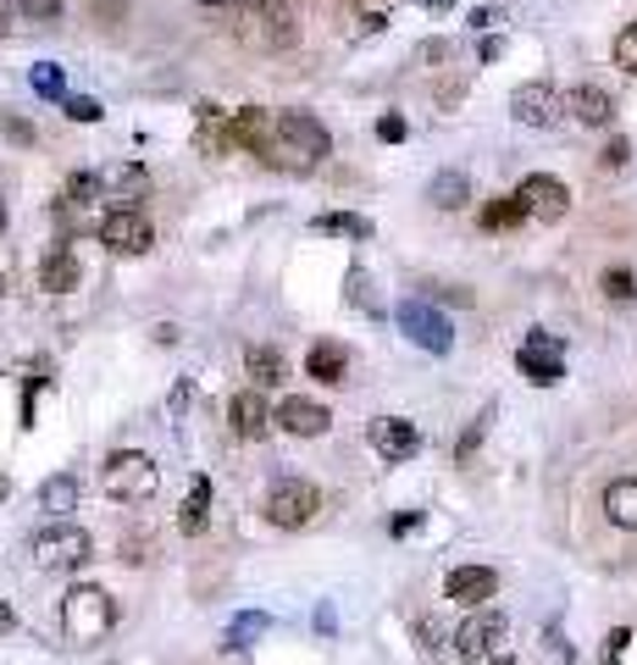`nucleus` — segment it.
Listing matches in <instances>:
<instances>
[{"label": "nucleus", "instance_id": "obj_13", "mask_svg": "<svg viewBox=\"0 0 637 665\" xmlns=\"http://www.w3.org/2000/svg\"><path fill=\"white\" fill-rule=\"evenodd\" d=\"M494 588H499V576H494L488 565H454V571H449V582H443V594H449L454 605H466V610L488 605V599H494Z\"/></svg>", "mask_w": 637, "mask_h": 665}, {"label": "nucleus", "instance_id": "obj_40", "mask_svg": "<svg viewBox=\"0 0 637 665\" xmlns=\"http://www.w3.org/2000/svg\"><path fill=\"white\" fill-rule=\"evenodd\" d=\"M7 133H12L18 144H34V128H28V122H18V117H7Z\"/></svg>", "mask_w": 637, "mask_h": 665}, {"label": "nucleus", "instance_id": "obj_44", "mask_svg": "<svg viewBox=\"0 0 637 665\" xmlns=\"http://www.w3.org/2000/svg\"><path fill=\"white\" fill-rule=\"evenodd\" d=\"M421 7H432V12H449V7H454V0H421Z\"/></svg>", "mask_w": 637, "mask_h": 665}, {"label": "nucleus", "instance_id": "obj_32", "mask_svg": "<svg viewBox=\"0 0 637 665\" xmlns=\"http://www.w3.org/2000/svg\"><path fill=\"white\" fill-rule=\"evenodd\" d=\"M604 294H610V300H637V278H632L626 267H610V272H604Z\"/></svg>", "mask_w": 637, "mask_h": 665}, {"label": "nucleus", "instance_id": "obj_8", "mask_svg": "<svg viewBox=\"0 0 637 665\" xmlns=\"http://www.w3.org/2000/svg\"><path fill=\"white\" fill-rule=\"evenodd\" d=\"M271 133H278L283 155H300V161H322V155L333 150L327 128H322V122H316L311 112H283L278 122H271Z\"/></svg>", "mask_w": 637, "mask_h": 665}, {"label": "nucleus", "instance_id": "obj_46", "mask_svg": "<svg viewBox=\"0 0 637 665\" xmlns=\"http://www.w3.org/2000/svg\"><path fill=\"white\" fill-rule=\"evenodd\" d=\"M200 7H228V0H200Z\"/></svg>", "mask_w": 637, "mask_h": 665}, {"label": "nucleus", "instance_id": "obj_33", "mask_svg": "<svg viewBox=\"0 0 637 665\" xmlns=\"http://www.w3.org/2000/svg\"><path fill=\"white\" fill-rule=\"evenodd\" d=\"M615 67L637 72V23H626V28L615 34Z\"/></svg>", "mask_w": 637, "mask_h": 665}, {"label": "nucleus", "instance_id": "obj_15", "mask_svg": "<svg viewBox=\"0 0 637 665\" xmlns=\"http://www.w3.org/2000/svg\"><path fill=\"white\" fill-rule=\"evenodd\" d=\"M327 422H333V416H327V405H316V399H300V394H294V399L278 405V428L294 433V439H322Z\"/></svg>", "mask_w": 637, "mask_h": 665}, {"label": "nucleus", "instance_id": "obj_35", "mask_svg": "<svg viewBox=\"0 0 637 665\" xmlns=\"http://www.w3.org/2000/svg\"><path fill=\"white\" fill-rule=\"evenodd\" d=\"M95 189H101V184L89 178V173H72V178H67V200H72V206H83V200H95Z\"/></svg>", "mask_w": 637, "mask_h": 665}, {"label": "nucleus", "instance_id": "obj_11", "mask_svg": "<svg viewBox=\"0 0 637 665\" xmlns=\"http://www.w3.org/2000/svg\"><path fill=\"white\" fill-rule=\"evenodd\" d=\"M521 206H526V217H537V222H560L566 211H571V189L560 184V178H549V173H532V178H521Z\"/></svg>", "mask_w": 637, "mask_h": 665}, {"label": "nucleus", "instance_id": "obj_19", "mask_svg": "<svg viewBox=\"0 0 637 665\" xmlns=\"http://www.w3.org/2000/svg\"><path fill=\"white\" fill-rule=\"evenodd\" d=\"M604 516L621 527V533H637V477H615L604 488Z\"/></svg>", "mask_w": 637, "mask_h": 665}, {"label": "nucleus", "instance_id": "obj_5", "mask_svg": "<svg viewBox=\"0 0 637 665\" xmlns=\"http://www.w3.org/2000/svg\"><path fill=\"white\" fill-rule=\"evenodd\" d=\"M78 560H89V533L78 522H50V527L34 533V565L39 571H67Z\"/></svg>", "mask_w": 637, "mask_h": 665}, {"label": "nucleus", "instance_id": "obj_6", "mask_svg": "<svg viewBox=\"0 0 637 665\" xmlns=\"http://www.w3.org/2000/svg\"><path fill=\"white\" fill-rule=\"evenodd\" d=\"M399 332L416 345V350H432V355H449L454 350V327L443 311H432L427 300H405L399 305Z\"/></svg>", "mask_w": 637, "mask_h": 665}, {"label": "nucleus", "instance_id": "obj_14", "mask_svg": "<svg viewBox=\"0 0 637 665\" xmlns=\"http://www.w3.org/2000/svg\"><path fill=\"white\" fill-rule=\"evenodd\" d=\"M228 422H233V433H239V439H266L278 416L266 410V399H260L255 388H239V394L228 399Z\"/></svg>", "mask_w": 637, "mask_h": 665}, {"label": "nucleus", "instance_id": "obj_7", "mask_svg": "<svg viewBox=\"0 0 637 665\" xmlns=\"http://www.w3.org/2000/svg\"><path fill=\"white\" fill-rule=\"evenodd\" d=\"M516 366L537 383V388H549L566 377V345L555 339V332H526L521 350H516Z\"/></svg>", "mask_w": 637, "mask_h": 665}, {"label": "nucleus", "instance_id": "obj_4", "mask_svg": "<svg viewBox=\"0 0 637 665\" xmlns=\"http://www.w3.org/2000/svg\"><path fill=\"white\" fill-rule=\"evenodd\" d=\"M316 505H322V499H316V488L305 477H278V482H271V493H266V522L294 533V527L316 522Z\"/></svg>", "mask_w": 637, "mask_h": 665}, {"label": "nucleus", "instance_id": "obj_42", "mask_svg": "<svg viewBox=\"0 0 637 665\" xmlns=\"http://www.w3.org/2000/svg\"><path fill=\"white\" fill-rule=\"evenodd\" d=\"M499 23V12L494 7H483V12H472V28H494Z\"/></svg>", "mask_w": 637, "mask_h": 665}, {"label": "nucleus", "instance_id": "obj_30", "mask_svg": "<svg viewBox=\"0 0 637 665\" xmlns=\"http://www.w3.org/2000/svg\"><path fill=\"white\" fill-rule=\"evenodd\" d=\"M28 83H34V95H45V101H61V90H67V78H61L56 61H39V67L28 72Z\"/></svg>", "mask_w": 637, "mask_h": 665}, {"label": "nucleus", "instance_id": "obj_38", "mask_svg": "<svg viewBox=\"0 0 637 665\" xmlns=\"http://www.w3.org/2000/svg\"><path fill=\"white\" fill-rule=\"evenodd\" d=\"M117 195H144V173H139V166H128V173H117Z\"/></svg>", "mask_w": 637, "mask_h": 665}, {"label": "nucleus", "instance_id": "obj_22", "mask_svg": "<svg viewBox=\"0 0 637 665\" xmlns=\"http://www.w3.org/2000/svg\"><path fill=\"white\" fill-rule=\"evenodd\" d=\"M427 200H432L438 211H461V206L472 200V184H466V173H438V178L427 184Z\"/></svg>", "mask_w": 637, "mask_h": 665}, {"label": "nucleus", "instance_id": "obj_9", "mask_svg": "<svg viewBox=\"0 0 637 665\" xmlns=\"http://www.w3.org/2000/svg\"><path fill=\"white\" fill-rule=\"evenodd\" d=\"M101 244L112 249V256H128V261H134V256H144V249L155 244V228H150L134 206H117V211L101 222Z\"/></svg>", "mask_w": 637, "mask_h": 665}, {"label": "nucleus", "instance_id": "obj_23", "mask_svg": "<svg viewBox=\"0 0 637 665\" xmlns=\"http://www.w3.org/2000/svg\"><path fill=\"white\" fill-rule=\"evenodd\" d=\"M244 372L255 377V388H278V383L289 377V361H283L278 350H266V345H260V350L244 355Z\"/></svg>", "mask_w": 637, "mask_h": 665}, {"label": "nucleus", "instance_id": "obj_1", "mask_svg": "<svg viewBox=\"0 0 637 665\" xmlns=\"http://www.w3.org/2000/svg\"><path fill=\"white\" fill-rule=\"evenodd\" d=\"M61 627L72 643H101L112 627H117V605L106 588H95V582H78V588L61 599Z\"/></svg>", "mask_w": 637, "mask_h": 665}, {"label": "nucleus", "instance_id": "obj_36", "mask_svg": "<svg viewBox=\"0 0 637 665\" xmlns=\"http://www.w3.org/2000/svg\"><path fill=\"white\" fill-rule=\"evenodd\" d=\"M626 161H632V144H626V139H610V144H604V155H599L604 173H615V166H626Z\"/></svg>", "mask_w": 637, "mask_h": 665}, {"label": "nucleus", "instance_id": "obj_28", "mask_svg": "<svg viewBox=\"0 0 637 665\" xmlns=\"http://www.w3.org/2000/svg\"><path fill=\"white\" fill-rule=\"evenodd\" d=\"M266 616L260 610H244V616H233V627H228V649H250L255 638H266Z\"/></svg>", "mask_w": 637, "mask_h": 665}, {"label": "nucleus", "instance_id": "obj_18", "mask_svg": "<svg viewBox=\"0 0 637 665\" xmlns=\"http://www.w3.org/2000/svg\"><path fill=\"white\" fill-rule=\"evenodd\" d=\"M83 283V267H78V256H67V249H50V256L39 261V289L45 294H72Z\"/></svg>", "mask_w": 637, "mask_h": 665}, {"label": "nucleus", "instance_id": "obj_20", "mask_svg": "<svg viewBox=\"0 0 637 665\" xmlns=\"http://www.w3.org/2000/svg\"><path fill=\"white\" fill-rule=\"evenodd\" d=\"M305 372H311L316 383H344V372H349V355H344V345H333V339L311 345V355H305Z\"/></svg>", "mask_w": 637, "mask_h": 665}, {"label": "nucleus", "instance_id": "obj_26", "mask_svg": "<svg viewBox=\"0 0 637 665\" xmlns=\"http://www.w3.org/2000/svg\"><path fill=\"white\" fill-rule=\"evenodd\" d=\"M195 117H200V150H222V144H233V128L222 122V106H195Z\"/></svg>", "mask_w": 637, "mask_h": 665}, {"label": "nucleus", "instance_id": "obj_27", "mask_svg": "<svg viewBox=\"0 0 637 665\" xmlns=\"http://www.w3.org/2000/svg\"><path fill=\"white\" fill-rule=\"evenodd\" d=\"M516 222H526L521 195H505V200H494V206L483 211V228H494V233H505V228H516Z\"/></svg>", "mask_w": 637, "mask_h": 665}, {"label": "nucleus", "instance_id": "obj_31", "mask_svg": "<svg viewBox=\"0 0 637 665\" xmlns=\"http://www.w3.org/2000/svg\"><path fill=\"white\" fill-rule=\"evenodd\" d=\"M18 18H34V23H56L61 18V0H12Z\"/></svg>", "mask_w": 637, "mask_h": 665}, {"label": "nucleus", "instance_id": "obj_43", "mask_svg": "<svg viewBox=\"0 0 637 665\" xmlns=\"http://www.w3.org/2000/svg\"><path fill=\"white\" fill-rule=\"evenodd\" d=\"M505 56V39H483V61H499Z\"/></svg>", "mask_w": 637, "mask_h": 665}, {"label": "nucleus", "instance_id": "obj_34", "mask_svg": "<svg viewBox=\"0 0 637 665\" xmlns=\"http://www.w3.org/2000/svg\"><path fill=\"white\" fill-rule=\"evenodd\" d=\"M67 117H72V122H101L106 112H101V101H89V95H72V101H67Z\"/></svg>", "mask_w": 637, "mask_h": 665}, {"label": "nucleus", "instance_id": "obj_2", "mask_svg": "<svg viewBox=\"0 0 637 665\" xmlns=\"http://www.w3.org/2000/svg\"><path fill=\"white\" fill-rule=\"evenodd\" d=\"M101 488L112 499H123V505H144V499H155V488H161V466L139 450H117L101 466Z\"/></svg>", "mask_w": 637, "mask_h": 665}, {"label": "nucleus", "instance_id": "obj_37", "mask_svg": "<svg viewBox=\"0 0 637 665\" xmlns=\"http://www.w3.org/2000/svg\"><path fill=\"white\" fill-rule=\"evenodd\" d=\"M378 139H383V144H399V139H405V117H394V112L378 117Z\"/></svg>", "mask_w": 637, "mask_h": 665}, {"label": "nucleus", "instance_id": "obj_41", "mask_svg": "<svg viewBox=\"0 0 637 665\" xmlns=\"http://www.w3.org/2000/svg\"><path fill=\"white\" fill-rule=\"evenodd\" d=\"M383 23H389V18H383V12H367V18H360V28H355V34H360V39H367V34H378V28H383Z\"/></svg>", "mask_w": 637, "mask_h": 665}, {"label": "nucleus", "instance_id": "obj_16", "mask_svg": "<svg viewBox=\"0 0 637 665\" xmlns=\"http://www.w3.org/2000/svg\"><path fill=\"white\" fill-rule=\"evenodd\" d=\"M499 638H505V616H499V610H477V616L461 621V632H454V649L477 660V654H488Z\"/></svg>", "mask_w": 637, "mask_h": 665}, {"label": "nucleus", "instance_id": "obj_48", "mask_svg": "<svg viewBox=\"0 0 637 665\" xmlns=\"http://www.w3.org/2000/svg\"><path fill=\"white\" fill-rule=\"evenodd\" d=\"M0 493H7V482H0Z\"/></svg>", "mask_w": 637, "mask_h": 665}, {"label": "nucleus", "instance_id": "obj_17", "mask_svg": "<svg viewBox=\"0 0 637 665\" xmlns=\"http://www.w3.org/2000/svg\"><path fill=\"white\" fill-rule=\"evenodd\" d=\"M566 112L588 128H604L615 117V101H610V90H599V83H577V90L566 95Z\"/></svg>", "mask_w": 637, "mask_h": 665}, {"label": "nucleus", "instance_id": "obj_29", "mask_svg": "<svg viewBox=\"0 0 637 665\" xmlns=\"http://www.w3.org/2000/svg\"><path fill=\"white\" fill-rule=\"evenodd\" d=\"M316 233H344V238H367V233H372V222H367V217H349V211H327V217H316Z\"/></svg>", "mask_w": 637, "mask_h": 665}, {"label": "nucleus", "instance_id": "obj_45", "mask_svg": "<svg viewBox=\"0 0 637 665\" xmlns=\"http://www.w3.org/2000/svg\"><path fill=\"white\" fill-rule=\"evenodd\" d=\"M494 665H516V660H510V654H494Z\"/></svg>", "mask_w": 637, "mask_h": 665}, {"label": "nucleus", "instance_id": "obj_25", "mask_svg": "<svg viewBox=\"0 0 637 665\" xmlns=\"http://www.w3.org/2000/svg\"><path fill=\"white\" fill-rule=\"evenodd\" d=\"M266 112L260 106H244V112H233V144H244V150H260L266 144Z\"/></svg>", "mask_w": 637, "mask_h": 665}, {"label": "nucleus", "instance_id": "obj_3", "mask_svg": "<svg viewBox=\"0 0 637 665\" xmlns=\"http://www.w3.org/2000/svg\"><path fill=\"white\" fill-rule=\"evenodd\" d=\"M239 23H244V39L266 50H289L300 39V18L289 0H239Z\"/></svg>", "mask_w": 637, "mask_h": 665}, {"label": "nucleus", "instance_id": "obj_47", "mask_svg": "<svg viewBox=\"0 0 637 665\" xmlns=\"http://www.w3.org/2000/svg\"><path fill=\"white\" fill-rule=\"evenodd\" d=\"M0 228H7V200H0Z\"/></svg>", "mask_w": 637, "mask_h": 665}, {"label": "nucleus", "instance_id": "obj_21", "mask_svg": "<svg viewBox=\"0 0 637 665\" xmlns=\"http://www.w3.org/2000/svg\"><path fill=\"white\" fill-rule=\"evenodd\" d=\"M78 477H67V471H56V477H45L39 482V511H50V516H67V511H78Z\"/></svg>", "mask_w": 637, "mask_h": 665}, {"label": "nucleus", "instance_id": "obj_24", "mask_svg": "<svg viewBox=\"0 0 637 665\" xmlns=\"http://www.w3.org/2000/svg\"><path fill=\"white\" fill-rule=\"evenodd\" d=\"M206 505H211V482L195 477V488H189V499H184V516H177V533H184V538H200V533H206Z\"/></svg>", "mask_w": 637, "mask_h": 665}, {"label": "nucleus", "instance_id": "obj_49", "mask_svg": "<svg viewBox=\"0 0 637 665\" xmlns=\"http://www.w3.org/2000/svg\"><path fill=\"white\" fill-rule=\"evenodd\" d=\"M0 34H7V23H0Z\"/></svg>", "mask_w": 637, "mask_h": 665}, {"label": "nucleus", "instance_id": "obj_39", "mask_svg": "<svg viewBox=\"0 0 637 665\" xmlns=\"http://www.w3.org/2000/svg\"><path fill=\"white\" fill-rule=\"evenodd\" d=\"M483 433H488V410H483V416H477V428H472V433H466V439H461V460H472V450H477V444H483Z\"/></svg>", "mask_w": 637, "mask_h": 665}, {"label": "nucleus", "instance_id": "obj_10", "mask_svg": "<svg viewBox=\"0 0 637 665\" xmlns=\"http://www.w3.org/2000/svg\"><path fill=\"white\" fill-rule=\"evenodd\" d=\"M566 112V101L555 95V83H521V90L510 95V117L521 128H555Z\"/></svg>", "mask_w": 637, "mask_h": 665}, {"label": "nucleus", "instance_id": "obj_12", "mask_svg": "<svg viewBox=\"0 0 637 665\" xmlns=\"http://www.w3.org/2000/svg\"><path fill=\"white\" fill-rule=\"evenodd\" d=\"M367 439L383 460H410L421 450V433H416V422H405V416H378Z\"/></svg>", "mask_w": 637, "mask_h": 665}]
</instances>
